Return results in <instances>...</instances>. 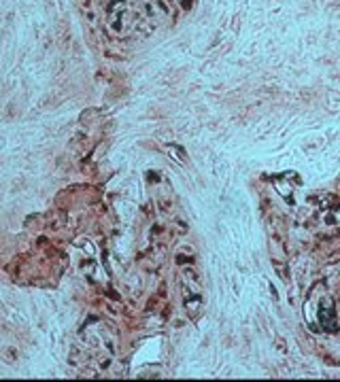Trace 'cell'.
Segmentation results:
<instances>
[{"label": "cell", "mask_w": 340, "mask_h": 382, "mask_svg": "<svg viewBox=\"0 0 340 382\" xmlns=\"http://www.w3.org/2000/svg\"><path fill=\"white\" fill-rule=\"evenodd\" d=\"M319 318H321V323H325L330 329H332V323H336V318H334V308H332V302H330V300L325 302V304H321V310H319Z\"/></svg>", "instance_id": "6da1fadb"}]
</instances>
